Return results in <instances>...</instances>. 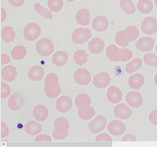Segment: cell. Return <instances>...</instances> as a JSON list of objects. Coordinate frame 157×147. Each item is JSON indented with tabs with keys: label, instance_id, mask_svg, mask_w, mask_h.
I'll use <instances>...</instances> for the list:
<instances>
[{
	"label": "cell",
	"instance_id": "6da1fadb",
	"mask_svg": "<svg viewBox=\"0 0 157 147\" xmlns=\"http://www.w3.org/2000/svg\"><path fill=\"white\" fill-rule=\"evenodd\" d=\"M70 125L68 121L63 117L57 118L54 123L55 128L52 132L53 138L62 140L67 137Z\"/></svg>",
	"mask_w": 157,
	"mask_h": 147
},
{
	"label": "cell",
	"instance_id": "7a4b0ae2",
	"mask_svg": "<svg viewBox=\"0 0 157 147\" xmlns=\"http://www.w3.org/2000/svg\"><path fill=\"white\" fill-rule=\"evenodd\" d=\"M36 50L40 55L47 56L51 54L54 50L52 41L49 39L44 38L39 40L36 44Z\"/></svg>",
	"mask_w": 157,
	"mask_h": 147
},
{
	"label": "cell",
	"instance_id": "3957f363",
	"mask_svg": "<svg viewBox=\"0 0 157 147\" xmlns=\"http://www.w3.org/2000/svg\"><path fill=\"white\" fill-rule=\"evenodd\" d=\"M91 30L86 28L79 27L75 29L71 35L73 43L76 44L87 42L91 37Z\"/></svg>",
	"mask_w": 157,
	"mask_h": 147
},
{
	"label": "cell",
	"instance_id": "277c9868",
	"mask_svg": "<svg viewBox=\"0 0 157 147\" xmlns=\"http://www.w3.org/2000/svg\"><path fill=\"white\" fill-rule=\"evenodd\" d=\"M41 29L39 25L37 23L31 22L27 24L23 30V36L29 41H34L40 36Z\"/></svg>",
	"mask_w": 157,
	"mask_h": 147
},
{
	"label": "cell",
	"instance_id": "5b68a950",
	"mask_svg": "<svg viewBox=\"0 0 157 147\" xmlns=\"http://www.w3.org/2000/svg\"><path fill=\"white\" fill-rule=\"evenodd\" d=\"M107 123V119L105 117L99 115L89 123V129L92 133H98L105 129Z\"/></svg>",
	"mask_w": 157,
	"mask_h": 147
},
{
	"label": "cell",
	"instance_id": "8992f818",
	"mask_svg": "<svg viewBox=\"0 0 157 147\" xmlns=\"http://www.w3.org/2000/svg\"><path fill=\"white\" fill-rule=\"evenodd\" d=\"M141 29L146 34L152 35L157 32V20L152 17L145 18L141 23Z\"/></svg>",
	"mask_w": 157,
	"mask_h": 147
},
{
	"label": "cell",
	"instance_id": "52a82bcc",
	"mask_svg": "<svg viewBox=\"0 0 157 147\" xmlns=\"http://www.w3.org/2000/svg\"><path fill=\"white\" fill-rule=\"evenodd\" d=\"M76 83L82 86L87 85L91 81L90 72L85 68H79L75 73L73 77Z\"/></svg>",
	"mask_w": 157,
	"mask_h": 147
},
{
	"label": "cell",
	"instance_id": "ba28073f",
	"mask_svg": "<svg viewBox=\"0 0 157 147\" xmlns=\"http://www.w3.org/2000/svg\"><path fill=\"white\" fill-rule=\"evenodd\" d=\"M155 43V40L149 36H144L139 38L136 42V48L143 52L151 51Z\"/></svg>",
	"mask_w": 157,
	"mask_h": 147
},
{
	"label": "cell",
	"instance_id": "9c48e42d",
	"mask_svg": "<svg viewBox=\"0 0 157 147\" xmlns=\"http://www.w3.org/2000/svg\"><path fill=\"white\" fill-rule=\"evenodd\" d=\"M111 78L108 73L104 72L98 73L93 78V84L100 89H105L109 84Z\"/></svg>",
	"mask_w": 157,
	"mask_h": 147
},
{
	"label": "cell",
	"instance_id": "30bf717a",
	"mask_svg": "<svg viewBox=\"0 0 157 147\" xmlns=\"http://www.w3.org/2000/svg\"><path fill=\"white\" fill-rule=\"evenodd\" d=\"M25 103L24 96L18 93L12 94L8 100V105L11 110L13 111L19 110Z\"/></svg>",
	"mask_w": 157,
	"mask_h": 147
},
{
	"label": "cell",
	"instance_id": "8fae6325",
	"mask_svg": "<svg viewBox=\"0 0 157 147\" xmlns=\"http://www.w3.org/2000/svg\"><path fill=\"white\" fill-rule=\"evenodd\" d=\"M132 111L125 104L120 103L116 106L114 109L115 116L123 120L128 119L131 116Z\"/></svg>",
	"mask_w": 157,
	"mask_h": 147
},
{
	"label": "cell",
	"instance_id": "7c38bea8",
	"mask_svg": "<svg viewBox=\"0 0 157 147\" xmlns=\"http://www.w3.org/2000/svg\"><path fill=\"white\" fill-rule=\"evenodd\" d=\"M107 129L113 135L119 136L124 133L126 127L124 124L122 122L114 120L111 121L108 124Z\"/></svg>",
	"mask_w": 157,
	"mask_h": 147
},
{
	"label": "cell",
	"instance_id": "4fadbf2b",
	"mask_svg": "<svg viewBox=\"0 0 157 147\" xmlns=\"http://www.w3.org/2000/svg\"><path fill=\"white\" fill-rule=\"evenodd\" d=\"M126 100L129 106L134 108L140 107L143 102L141 95L136 91H131L128 92L126 97Z\"/></svg>",
	"mask_w": 157,
	"mask_h": 147
},
{
	"label": "cell",
	"instance_id": "5bb4252c",
	"mask_svg": "<svg viewBox=\"0 0 157 147\" xmlns=\"http://www.w3.org/2000/svg\"><path fill=\"white\" fill-rule=\"evenodd\" d=\"M72 105V101L71 98L67 96H63L59 98L56 103L57 110L61 112H66L69 111Z\"/></svg>",
	"mask_w": 157,
	"mask_h": 147
},
{
	"label": "cell",
	"instance_id": "9a60e30c",
	"mask_svg": "<svg viewBox=\"0 0 157 147\" xmlns=\"http://www.w3.org/2000/svg\"><path fill=\"white\" fill-rule=\"evenodd\" d=\"M45 85L44 92L49 98H56L60 94L61 89L59 82L50 83Z\"/></svg>",
	"mask_w": 157,
	"mask_h": 147
},
{
	"label": "cell",
	"instance_id": "2e32d148",
	"mask_svg": "<svg viewBox=\"0 0 157 147\" xmlns=\"http://www.w3.org/2000/svg\"><path fill=\"white\" fill-rule=\"evenodd\" d=\"M109 22L105 17L99 16L95 17L92 20V26L95 31L102 32L105 31L108 27Z\"/></svg>",
	"mask_w": 157,
	"mask_h": 147
},
{
	"label": "cell",
	"instance_id": "e0dca14e",
	"mask_svg": "<svg viewBox=\"0 0 157 147\" xmlns=\"http://www.w3.org/2000/svg\"><path fill=\"white\" fill-rule=\"evenodd\" d=\"M107 97L109 101L113 104L119 103L122 100V94L120 89L115 86L109 87L108 89Z\"/></svg>",
	"mask_w": 157,
	"mask_h": 147
},
{
	"label": "cell",
	"instance_id": "ac0fdd59",
	"mask_svg": "<svg viewBox=\"0 0 157 147\" xmlns=\"http://www.w3.org/2000/svg\"><path fill=\"white\" fill-rule=\"evenodd\" d=\"M88 49L91 53L98 54L103 50L105 43L100 37H96L92 39L88 42Z\"/></svg>",
	"mask_w": 157,
	"mask_h": 147
},
{
	"label": "cell",
	"instance_id": "d6986e66",
	"mask_svg": "<svg viewBox=\"0 0 157 147\" xmlns=\"http://www.w3.org/2000/svg\"><path fill=\"white\" fill-rule=\"evenodd\" d=\"M75 104L78 109L85 110L90 106L91 99L88 95L85 93L80 94L76 97Z\"/></svg>",
	"mask_w": 157,
	"mask_h": 147
},
{
	"label": "cell",
	"instance_id": "ffe728a7",
	"mask_svg": "<svg viewBox=\"0 0 157 147\" xmlns=\"http://www.w3.org/2000/svg\"><path fill=\"white\" fill-rule=\"evenodd\" d=\"M17 72L13 66L9 65L4 66L2 69V75L4 80L8 82H12L16 78Z\"/></svg>",
	"mask_w": 157,
	"mask_h": 147
},
{
	"label": "cell",
	"instance_id": "44dd1931",
	"mask_svg": "<svg viewBox=\"0 0 157 147\" xmlns=\"http://www.w3.org/2000/svg\"><path fill=\"white\" fill-rule=\"evenodd\" d=\"M33 114L34 118L37 121L42 122L48 118L49 112L46 107L42 104H39L34 107Z\"/></svg>",
	"mask_w": 157,
	"mask_h": 147
},
{
	"label": "cell",
	"instance_id": "7402d4cb",
	"mask_svg": "<svg viewBox=\"0 0 157 147\" xmlns=\"http://www.w3.org/2000/svg\"><path fill=\"white\" fill-rule=\"evenodd\" d=\"M45 73L43 67L40 65H35L31 67L28 73L29 78L34 81H38L42 79Z\"/></svg>",
	"mask_w": 157,
	"mask_h": 147
},
{
	"label": "cell",
	"instance_id": "603a6c76",
	"mask_svg": "<svg viewBox=\"0 0 157 147\" xmlns=\"http://www.w3.org/2000/svg\"><path fill=\"white\" fill-rule=\"evenodd\" d=\"M145 79L143 76L139 73H135L131 75L128 80L130 87L134 89H139L144 85Z\"/></svg>",
	"mask_w": 157,
	"mask_h": 147
},
{
	"label": "cell",
	"instance_id": "cb8c5ba5",
	"mask_svg": "<svg viewBox=\"0 0 157 147\" xmlns=\"http://www.w3.org/2000/svg\"><path fill=\"white\" fill-rule=\"evenodd\" d=\"M75 18L78 23L82 26L89 24L91 19L89 11L85 8L79 10L76 13Z\"/></svg>",
	"mask_w": 157,
	"mask_h": 147
},
{
	"label": "cell",
	"instance_id": "d4e9b609",
	"mask_svg": "<svg viewBox=\"0 0 157 147\" xmlns=\"http://www.w3.org/2000/svg\"><path fill=\"white\" fill-rule=\"evenodd\" d=\"M68 56L64 51H59L55 53L52 56V61L53 64L58 66L64 65L67 62Z\"/></svg>",
	"mask_w": 157,
	"mask_h": 147
},
{
	"label": "cell",
	"instance_id": "484cf974",
	"mask_svg": "<svg viewBox=\"0 0 157 147\" xmlns=\"http://www.w3.org/2000/svg\"><path fill=\"white\" fill-rule=\"evenodd\" d=\"M42 130L41 124L34 120L27 122L25 125V130L28 134L34 136L40 133Z\"/></svg>",
	"mask_w": 157,
	"mask_h": 147
},
{
	"label": "cell",
	"instance_id": "4316f807",
	"mask_svg": "<svg viewBox=\"0 0 157 147\" xmlns=\"http://www.w3.org/2000/svg\"><path fill=\"white\" fill-rule=\"evenodd\" d=\"M106 55L108 58L114 62L120 61V49L116 45L111 44L107 47L106 51Z\"/></svg>",
	"mask_w": 157,
	"mask_h": 147
},
{
	"label": "cell",
	"instance_id": "83f0119b",
	"mask_svg": "<svg viewBox=\"0 0 157 147\" xmlns=\"http://www.w3.org/2000/svg\"><path fill=\"white\" fill-rule=\"evenodd\" d=\"M115 40L117 45L123 47H127L131 42L129 36L125 30H120L117 33Z\"/></svg>",
	"mask_w": 157,
	"mask_h": 147
},
{
	"label": "cell",
	"instance_id": "f1b7e54d",
	"mask_svg": "<svg viewBox=\"0 0 157 147\" xmlns=\"http://www.w3.org/2000/svg\"><path fill=\"white\" fill-rule=\"evenodd\" d=\"M16 32L13 27L7 26L4 27L1 31L2 39L6 43H9L14 40Z\"/></svg>",
	"mask_w": 157,
	"mask_h": 147
},
{
	"label": "cell",
	"instance_id": "f546056e",
	"mask_svg": "<svg viewBox=\"0 0 157 147\" xmlns=\"http://www.w3.org/2000/svg\"><path fill=\"white\" fill-rule=\"evenodd\" d=\"M88 55L84 50L78 49L74 52L73 59L76 64L79 66H82L88 61Z\"/></svg>",
	"mask_w": 157,
	"mask_h": 147
},
{
	"label": "cell",
	"instance_id": "4dcf8cb0",
	"mask_svg": "<svg viewBox=\"0 0 157 147\" xmlns=\"http://www.w3.org/2000/svg\"><path fill=\"white\" fill-rule=\"evenodd\" d=\"M27 54V51L23 45H20L15 47L12 50L11 55L15 60H20L24 58Z\"/></svg>",
	"mask_w": 157,
	"mask_h": 147
},
{
	"label": "cell",
	"instance_id": "1f68e13d",
	"mask_svg": "<svg viewBox=\"0 0 157 147\" xmlns=\"http://www.w3.org/2000/svg\"><path fill=\"white\" fill-rule=\"evenodd\" d=\"M142 65V60L138 58H134L127 63L125 67V71L130 74L139 70Z\"/></svg>",
	"mask_w": 157,
	"mask_h": 147
},
{
	"label": "cell",
	"instance_id": "d6a6232c",
	"mask_svg": "<svg viewBox=\"0 0 157 147\" xmlns=\"http://www.w3.org/2000/svg\"><path fill=\"white\" fill-rule=\"evenodd\" d=\"M137 8L141 13L147 14L152 10L153 6L150 0H140L137 3Z\"/></svg>",
	"mask_w": 157,
	"mask_h": 147
},
{
	"label": "cell",
	"instance_id": "836d02e7",
	"mask_svg": "<svg viewBox=\"0 0 157 147\" xmlns=\"http://www.w3.org/2000/svg\"><path fill=\"white\" fill-rule=\"evenodd\" d=\"M120 5L122 10L128 14H132L135 13L136 8L132 0H120Z\"/></svg>",
	"mask_w": 157,
	"mask_h": 147
},
{
	"label": "cell",
	"instance_id": "e575fe53",
	"mask_svg": "<svg viewBox=\"0 0 157 147\" xmlns=\"http://www.w3.org/2000/svg\"><path fill=\"white\" fill-rule=\"evenodd\" d=\"M34 8L35 10L37 12L38 14H40L41 16L44 17L45 19L50 20L52 19V12L47 8H44L39 2L34 4Z\"/></svg>",
	"mask_w": 157,
	"mask_h": 147
},
{
	"label": "cell",
	"instance_id": "d590c367",
	"mask_svg": "<svg viewBox=\"0 0 157 147\" xmlns=\"http://www.w3.org/2000/svg\"><path fill=\"white\" fill-rule=\"evenodd\" d=\"M78 116L83 120H89L95 116L96 113L94 108L90 106L85 110H78Z\"/></svg>",
	"mask_w": 157,
	"mask_h": 147
},
{
	"label": "cell",
	"instance_id": "8d00e7d4",
	"mask_svg": "<svg viewBox=\"0 0 157 147\" xmlns=\"http://www.w3.org/2000/svg\"><path fill=\"white\" fill-rule=\"evenodd\" d=\"M47 4L51 10L54 12H58L62 9L63 2V0H48Z\"/></svg>",
	"mask_w": 157,
	"mask_h": 147
},
{
	"label": "cell",
	"instance_id": "74e56055",
	"mask_svg": "<svg viewBox=\"0 0 157 147\" xmlns=\"http://www.w3.org/2000/svg\"><path fill=\"white\" fill-rule=\"evenodd\" d=\"M144 63L147 65L157 67V55L154 54L147 53L143 57Z\"/></svg>",
	"mask_w": 157,
	"mask_h": 147
},
{
	"label": "cell",
	"instance_id": "f35d334b",
	"mask_svg": "<svg viewBox=\"0 0 157 147\" xmlns=\"http://www.w3.org/2000/svg\"><path fill=\"white\" fill-rule=\"evenodd\" d=\"M128 34L130 41H135L139 35V32L137 28L133 26H127L124 29Z\"/></svg>",
	"mask_w": 157,
	"mask_h": 147
},
{
	"label": "cell",
	"instance_id": "ab89813d",
	"mask_svg": "<svg viewBox=\"0 0 157 147\" xmlns=\"http://www.w3.org/2000/svg\"><path fill=\"white\" fill-rule=\"evenodd\" d=\"M132 57L133 53L130 49L126 48L120 49V61L127 62L131 59Z\"/></svg>",
	"mask_w": 157,
	"mask_h": 147
},
{
	"label": "cell",
	"instance_id": "60d3db41",
	"mask_svg": "<svg viewBox=\"0 0 157 147\" xmlns=\"http://www.w3.org/2000/svg\"><path fill=\"white\" fill-rule=\"evenodd\" d=\"M11 92V89L9 85L4 82H1V98L5 99L8 97Z\"/></svg>",
	"mask_w": 157,
	"mask_h": 147
},
{
	"label": "cell",
	"instance_id": "b9f144b4",
	"mask_svg": "<svg viewBox=\"0 0 157 147\" xmlns=\"http://www.w3.org/2000/svg\"><path fill=\"white\" fill-rule=\"evenodd\" d=\"M59 78L57 75L55 73H51L48 74L45 77L44 84L45 85L48 83L55 82H59Z\"/></svg>",
	"mask_w": 157,
	"mask_h": 147
},
{
	"label": "cell",
	"instance_id": "7bdbcfd3",
	"mask_svg": "<svg viewBox=\"0 0 157 147\" xmlns=\"http://www.w3.org/2000/svg\"><path fill=\"white\" fill-rule=\"evenodd\" d=\"M95 141H112L111 137L108 134L103 133L98 135L96 137Z\"/></svg>",
	"mask_w": 157,
	"mask_h": 147
},
{
	"label": "cell",
	"instance_id": "ee69618b",
	"mask_svg": "<svg viewBox=\"0 0 157 147\" xmlns=\"http://www.w3.org/2000/svg\"><path fill=\"white\" fill-rule=\"evenodd\" d=\"M10 130L7 124L3 122L1 123V137L4 138L9 134Z\"/></svg>",
	"mask_w": 157,
	"mask_h": 147
},
{
	"label": "cell",
	"instance_id": "f6af8a7d",
	"mask_svg": "<svg viewBox=\"0 0 157 147\" xmlns=\"http://www.w3.org/2000/svg\"><path fill=\"white\" fill-rule=\"evenodd\" d=\"M52 141L51 137L46 134H41L36 137L35 141Z\"/></svg>",
	"mask_w": 157,
	"mask_h": 147
},
{
	"label": "cell",
	"instance_id": "bcb514c9",
	"mask_svg": "<svg viewBox=\"0 0 157 147\" xmlns=\"http://www.w3.org/2000/svg\"><path fill=\"white\" fill-rule=\"evenodd\" d=\"M149 119L150 122L155 125H157V109L151 111L150 113Z\"/></svg>",
	"mask_w": 157,
	"mask_h": 147
},
{
	"label": "cell",
	"instance_id": "7dc6e473",
	"mask_svg": "<svg viewBox=\"0 0 157 147\" xmlns=\"http://www.w3.org/2000/svg\"><path fill=\"white\" fill-rule=\"evenodd\" d=\"M136 136L131 134H128L123 136L121 140L122 141H136Z\"/></svg>",
	"mask_w": 157,
	"mask_h": 147
},
{
	"label": "cell",
	"instance_id": "c3c4849f",
	"mask_svg": "<svg viewBox=\"0 0 157 147\" xmlns=\"http://www.w3.org/2000/svg\"><path fill=\"white\" fill-rule=\"evenodd\" d=\"M9 3L15 7H19L22 6L25 2V0H8Z\"/></svg>",
	"mask_w": 157,
	"mask_h": 147
},
{
	"label": "cell",
	"instance_id": "681fc988",
	"mask_svg": "<svg viewBox=\"0 0 157 147\" xmlns=\"http://www.w3.org/2000/svg\"><path fill=\"white\" fill-rule=\"evenodd\" d=\"M11 61L10 57L6 54H1V65L8 64Z\"/></svg>",
	"mask_w": 157,
	"mask_h": 147
},
{
	"label": "cell",
	"instance_id": "f907efd6",
	"mask_svg": "<svg viewBox=\"0 0 157 147\" xmlns=\"http://www.w3.org/2000/svg\"><path fill=\"white\" fill-rule=\"evenodd\" d=\"M6 17V10L3 8H1V22H3Z\"/></svg>",
	"mask_w": 157,
	"mask_h": 147
},
{
	"label": "cell",
	"instance_id": "816d5d0a",
	"mask_svg": "<svg viewBox=\"0 0 157 147\" xmlns=\"http://www.w3.org/2000/svg\"><path fill=\"white\" fill-rule=\"evenodd\" d=\"M154 81L155 84L157 86V74H156L155 76Z\"/></svg>",
	"mask_w": 157,
	"mask_h": 147
},
{
	"label": "cell",
	"instance_id": "f5cc1de1",
	"mask_svg": "<svg viewBox=\"0 0 157 147\" xmlns=\"http://www.w3.org/2000/svg\"><path fill=\"white\" fill-rule=\"evenodd\" d=\"M155 6L157 7V0H154Z\"/></svg>",
	"mask_w": 157,
	"mask_h": 147
},
{
	"label": "cell",
	"instance_id": "db71d44e",
	"mask_svg": "<svg viewBox=\"0 0 157 147\" xmlns=\"http://www.w3.org/2000/svg\"><path fill=\"white\" fill-rule=\"evenodd\" d=\"M67 1L69 2H72L74 1L75 0H66Z\"/></svg>",
	"mask_w": 157,
	"mask_h": 147
},
{
	"label": "cell",
	"instance_id": "11a10c76",
	"mask_svg": "<svg viewBox=\"0 0 157 147\" xmlns=\"http://www.w3.org/2000/svg\"><path fill=\"white\" fill-rule=\"evenodd\" d=\"M156 51L157 52V46H156Z\"/></svg>",
	"mask_w": 157,
	"mask_h": 147
},
{
	"label": "cell",
	"instance_id": "9f6ffc18",
	"mask_svg": "<svg viewBox=\"0 0 157 147\" xmlns=\"http://www.w3.org/2000/svg\"><path fill=\"white\" fill-rule=\"evenodd\" d=\"M39 0L41 1V0Z\"/></svg>",
	"mask_w": 157,
	"mask_h": 147
}]
</instances>
